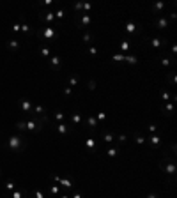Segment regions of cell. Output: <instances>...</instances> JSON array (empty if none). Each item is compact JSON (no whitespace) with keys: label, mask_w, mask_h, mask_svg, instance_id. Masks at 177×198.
<instances>
[{"label":"cell","mask_w":177,"mask_h":198,"mask_svg":"<svg viewBox=\"0 0 177 198\" xmlns=\"http://www.w3.org/2000/svg\"><path fill=\"white\" fill-rule=\"evenodd\" d=\"M165 7V2H160V4H156V7H154V11H161V9Z\"/></svg>","instance_id":"obj_30"},{"label":"cell","mask_w":177,"mask_h":198,"mask_svg":"<svg viewBox=\"0 0 177 198\" xmlns=\"http://www.w3.org/2000/svg\"><path fill=\"white\" fill-rule=\"evenodd\" d=\"M11 30H13V32H18V30H20V25H18V23H14V25H13V28H11Z\"/></svg>","instance_id":"obj_40"},{"label":"cell","mask_w":177,"mask_h":198,"mask_svg":"<svg viewBox=\"0 0 177 198\" xmlns=\"http://www.w3.org/2000/svg\"><path fill=\"white\" fill-rule=\"evenodd\" d=\"M126 32H129V34L140 32V28H138V25H135V23H126Z\"/></svg>","instance_id":"obj_12"},{"label":"cell","mask_w":177,"mask_h":198,"mask_svg":"<svg viewBox=\"0 0 177 198\" xmlns=\"http://www.w3.org/2000/svg\"><path fill=\"white\" fill-rule=\"evenodd\" d=\"M85 145H87L89 149H96V140H94V138H89V140L85 142Z\"/></svg>","instance_id":"obj_20"},{"label":"cell","mask_w":177,"mask_h":198,"mask_svg":"<svg viewBox=\"0 0 177 198\" xmlns=\"http://www.w3.org/2000/svg\"><path fill=\"white\" fill-rule=\"evenodd\" d=\"M87 120H89V126H90V129H96V128H98V120H96V117H92V115H90Z\"/></svg>","instance_id":"obj_15"},{"label":"cell","mask_w":177,"mask_h":198,"mask_svg":"<svg viewBox=\"0 0 177 198\" xmlns=\"http://www.w3.org/2000/svg\"><path fill=\"white\" fill-rule=\"evenodd\" d=\"M73 198H81V195H80V193H76L75 196H73Z\"/></svg>","instance_id":"obj_48"},{"label":"cell","mask_w":177,"mask_h":198,"mask_svg":"<svg viewBox=\"0 0 177 198\" xmlns=\"http://www.w3.org/2000/svg\"><path fill=\"white\" fill-rule=\"evenodd\" d=\"M151 43H152V46H154V48H160V46L165 43V41H161V39H158V37H156V39H152V41H151Z\"/></svg>","instance_id":"obj_22"},{"label":"cell","mask_w":177,"mask_h":198,"mask_svg":"<svg viewBox=\"0 0 177 198\" xmlns=\"http://www.w3.org/2000/svg\"><path fill=\"white\" fill-rule=\"evenodd\" d=\"M160 166H161V170L165 172V173H168V175H175V172H177V164H175V159L172 158H163L161 161H160Z\"/></svg>","instance_id":"obj_2"},{"label":"cell","mask_w":177,"mask_h":198,"mask_svg":"<svg viewBox=\"0 0 177 198\" xmlns=\"http://www.w3.org/2000/svg\"><path fill=\"white\" fill-rule=\"evenodd\" d=\"M163 66H170V60L168 58H163Z\"/></svg>","instance_id":"obj_44"},{"label":"cell","mask_w":177,"mask_h":198,"mask_svg":"<svg viewBox=\"0 0 177 198\" xmlns=\"http://www.w3.org/2000/svg\"><path fill=\"white\" fill-rule=\"evenodd\" d=\"M20 106H22V110L25 113H32V103H30L28 99H22L20 101Z\"/></svg>","instance_id":"obj_6"},{"label":"cell","mask_w":177,"mask_h":198,"mask_svg":"<svg viewBox=\"0 0 177 198\" xmlns=\"http://www.w3.org/2000/svg\"><path fill=\"white\" fill-rule=\"evenodd\" d=\"M120 48H122V50H124V51H126V50H128V48H129V44H128V41H124V43H122V44H120Z\"/></svg>","instance_id":"obj_35"},{"label":"cell","mask_w":177,"mask_h":198,"mask_svg":"<svg viewBox=\"0 0 177 198\" xmlns=\"http://www.w3.org/2000/svg\"><path fill=\"white\" fill-rule=\"evenodd\" d=\"M75 19H76V25L81 27V28H87V27L90 25V21H92L90 14H80V13L75 14Z\"/></svg>","instance_id":"obj_5"},{"label":"cell","mask_w":177,"mask_h":198,"mask_svg":"<svg viewBox=\"0 0 177 198\" xmlns=\"http://www.w3.org/2000/svg\"><path fill=\"white\" fill-rule=\"evenodd\" d=\"M60 198H71V196H69V195H64V196H60Z\"/></svg>","instance_id":"obj_49"},{"label":"cell","mask_w":177,"mask_h":198,"mask_svg":"<svg viewBox=\"0 0 177 198\" xmlns=\"http://www.w3.org/2000/svg\"><path fill=\"white\" fill-rule=\"evenodd\" d=\"M108 156H112V158H115V156H117V149H108Z\"/></svg>","instance_id":"obj_31"},{"label":"cell","mask_w":177,"mask_h":198,"mask_svg":"<svg viewBox=\"0 0 177 198\" xmlns=\"http://www.w3.org/2000/svg\"><path fill=\"white\" fill-rule=\"evenodd\" d=\"M166 25H168V19H166L165 16H161V18H160V21H158V25H156V27H158L160 30H163V28H166Z\"/></svg>","instance_id":"obj_13"},{"label":"cell","mask_w":177,"mask_h":198,"mask_svg":"<svg viewBox=\"0 0 177 198\" xmlns=\"http://www.w3.org/2000/svg\"><path fill=\"white\" fill-rule=\"evenodd\" d=\"M64 94H66V96H69V94H71V89L67 87V89H64Z\"/></svg>","instance_id":"obj_46"},{"label":"cell","mask_w":177,"mask_h":198,"mask_svg":"<svg viewBox=\"0 0 177 198\" xmlns=\"http://www.w3.org/2000/svg\"><path fill=\"white\" fill-rule=\"evenodd\" d=\"M161 111L165 113V115H172V111H174V105H172V103H165V105L161 106Z\"/></svg>","instance_id":"obj_7"},{"label":"cell","mask_w":177,"mask_h":198,"mask_svg":"<svg viewBox=\"0 0 177 198\" xmlns=\"http://www.w3.org/2000/svg\"><path fill=\"white\" fill-rule=\"evenodd\" d=\"M34 198H44V195L41 193V191H36V195H34Z\"/></svg>","instance_id":"obj_39"},{"label":"cell","mask_w":177,"mask_h":198,"mask_svg":"<svg viewBox=\"0 0 177 198\" xmlns=\"http://www.w3.org/2000/svg\"><path fill=\"white\" fill-rule=\"evenodd\" d=\"M67 85H69V89L76 87V85H78V76H71V78L67 80Z\"/></svg>","instance_id":"obj_14"},{"label":"cell","mask_w":177,"mask_h":198,"mask_svg":"<svg viewBox=\"0 0 177 198\" xmlns=\"http://www.w3.org/2000/svg\"><path fill=\"white\" fill-rule=\"evenodd\" d=\"M119 142H120V145L126 143V136H124V134H119Z\"/></svg>","instance_id":"obj_36"},{"label":"cell","mask_w":177,"mask_h":198,"mask_svg":"<svg viewBox=\"0 0 177 198\" xmlns=\"http://www.w3.org/2000/svg\"><path fill=\"white\" fill-rule=\"evenodd\" d=\"M39 36H41V39H43L44 43H50V41L57 36V32H55V28H53V27H44V28L39 32Z\"/></svg>","instance_id":"obj_4"},{"label":"cell","mask_w":177,"mask_h":198,"mask_svg":"<svg viewBox=\"0 0 177 198\" xmlns=\"http://www.w3.org/2000/svg\"><path fill=\"white\" fill-rule=\"evenodd\" d=\"M170 97H172L170 94L166 92V90H163V101H165V103H168V101H170Z\"/></svg>","instance_id":"obj_27"},{"label":"cell","mask_w":177,"mask_h":198,"mask_svg":"<svg viewBox=\"0 0 177 198\" xmlns=\"http://www.w3.org/2000/svg\"><path fill=\"white\" fill-rule=\"evenodd\" d=\"M50 193L53 195V196H55V195H59V187H57V186H51V187H50Z\"/></svg>","instance_id":"obj_29"},{"label":"cell","mask_w":177,"mask_h":198,"mask_svg":"<svg viewBox=\"0 0 177 198\" xmlns=\"http://www.w3.org/2000/svg\"><path fill=\"white\" fill-rule=\"evenodd\" d=\"M57 131H59L60 134H67V133H71L73 129H71V128H67L66 124H59V126H57Z\"/></svg>","instance_id":"obj_11"},{"label":"cell","mask_w":177,"mask_h":198,"mask_svg":"<svg viewBox=\"0 0 177 198\" xmlns=\"http://www.w3.org/2000/svg\"><path fill=\"white\" fill-rule=\"evenodd\" d=\"M50 66L57 69V67L60 66V57H57V55H51V57H50Z\"/></svg>","instance_id":"obj_9"},{"label":"cell","mask_w":177,"mask_h":198,"mask_svg":"<svg viewBox=\"0 0 177 198\" xmlns=\"http://www.w3.org/2000/svg\"><path fill=\"white\" fill-rule=\"evenodd\" d=\"M5 189H7V191H13V189H14V182H13V181L5 182Z\"/></svg>","instance_id":"obj_24"},{"label":"cell","mask_w":177,"mask_h":198,"mask_svg":"<svg viewBox=\"0 0 177 198\" xmlns=\"http://www.w3.org/2000/svg\"><path fill=\"white\" fill-rule=\"evenodd\" d=\"M80 122H81V115H80V113H75V115H73V124L78 126Z\"/></svg>","instance_id":"obj_21"},{"label":"cell","mask_w":177,"mask_h":198,"mask_svg":"<svg viewBox=\"0 0 177 198\" xmlns=\"http://www.w3.org/2000/svg\"><path fill=\"white\" fill-rule=\"evenodd\" d=\"M25 147H27V143H25V140L20 136V134H14V136L9 138V149H13V150H22V149H25Z\"/></svg>","instance_id":"obj_3"},{"label":"cell","mask_w":177,"mask_h":198,"mask_svg":"<svg viewBox=\"0 0 177 198\" xmlns=\"http://www.w3.org/2000/svg\"><path fill=\"white\" fill-rule=\"evenodd\" d=\"M55 119H57V120H62V119H64V113H62V111H57V113H55Z\"/></svg>","instance_id":"obj_32"},{"label":"cell","mask_w":177,"mask_h":198,"mask_svg":"<svg viewBox=\"0 0 177 198\" xmlns=\"http://www.w3.org/2000/svg\"><path fill=\"white\" fill-rule=\"evenodd\" d=\"M103 138H105V142L112 143V142H113V134H110V133H106V131H103Z\"/></svg>","instance_id":"obj_18"},{"label":"cell","mask_w":177,"mask_h":198,"mask_svg":"<svg viewBox=\"0 0 177 198\" xmlns=\"http://www.w3.org/2000/svg\"><path fill=\"white\" fill-rule=\"evenodd\" d=\"M126 60H128V62H131V64H135V62H137V58L131 57V55H129V57H126Z\"/></svg>","instance_id":"obj_38"},{"label":"cell","mask_w":177,"mask_h":198,"mask_svg":"<svg viewBox=\"0 0 177 198\" xmlns=\"http://www.w3.org/2000/svg\"><path fill=\"white\" fill-rule=\"evenodd\" d=\"M22 196H23V189H18L13 193V198H22Z\"/></svg>","instance_id":"obj_26"},{"label":"cell","mask_w":177,"mask_h":198,"mask_svg":"<svg viewBox=\"0 0 177 198\" xmlns=\"http://www.w3.org/2000/svg\"><path fill=\"white\" fill-rule=\"evenodd\" d=\"M90 34H85V36H83V41H85V43H90Z\"/></svg>","instance_id":"obj_37"},{"label":"cell","mask_w":177,"mask_h":198,"mask_svg":"<svg viewBox=\"0 0 177 198\" xmlns=\"http://www.w3.org/2000/svg\"><path fill=\"white\" fill-rule=\"evenodd\" d=\"M113 60H126V55H113Z\"/></svg>","instance_id":"obj_33"},{"label":"cell","mask_w":177,"mask_h":198,"mask_svg":"<svg viewBox=\"0 0 177 198\" xmlns=\"http://www.w3.org/2000/svg\"><path fill=\"white\" fill-rule=\"evenodd\" d=\"M156 129H158L156 126H149V131H151V133H156Z\"/></svg>","instance_id":"obj_45"},{"label":"cell","mask_w":177,"mask_h":198,"mask_svg":"<svg viewBox=\"0 0 177 198\" xmlns=\"http://www.w3.org/2000/svg\"><path fill=\"white\" fill-rule=\"evenodd\" d=\"M0 175H2V172H0Z\"/></svg>","instance_id":"obj_50"},{"label":"cell","mask_w":177,"mask_h":198,"mask_svg":"<svg viewBox=\"0 0 177 198\" xmlns=\"http://www.w3.org/2000/svg\"><path fill=\"white\" fill-rule=\"evenodd\" d=\"M39 53L43 55V57H51V51H50V48H41V50H39Z\"/></svg>","instance_id":"obj_19"},{"label":"cell","mask_w":177,"mask_h":198,"mask_svg":"<svg viewBox=\"0 0 177 198\" xmlns=\"http://www.w3.org/2000/svg\"><path fill=\"white\" fill-rule=\"evenodd\" d=\"M32 113L44 117V115H46V110H44V106H32Z\"/></svg>","instance_id":"obj_10"},{"label":"cell","mask_w":177,"mask_h":198,"mask_svg":"<svg viewBox=\"0 0 177 198\" xmlns=\"http://www.w3.org/2000/svg\"><path fill=\"white\" fill-rule=\"evenodd\" d=\"M137 143H145V140H143L142 136H138V134H137Z\"/></svg>","instance_id":"obj_41"},{"label":"cell","mask_w":177,"mask_h":198,"mask_svg":"<svg viewBox=\"0 0 177 198\" xmlns=\"http://www.w3.org/2000/svg\"><path fill=\"white\" fill-rule=\"evenodd\" d=\"M7 50H13V51H16L18 48H20V43H18V41L16 39H11V41H7Z\"/></svg>","instance_id":"obj_8"},{"label":"cell","mask_w":177,"mask_h":198,"mask_svg":"<svg viewBox=\"0 0 177 198\" xmlns=\"http://www.w3.org/2000/svg\"><path fill=\"white\" fill-rule=\"evenodd\" d=\"M147 198H158V196H156V195H154V193H151V195H149V196H147Z\"/></svg>","instance_id":"obj_47"},{"label":"cell","mask_w":177,"mask_h":198,"mask_svg":"<svg viewBox=\"0 0 177 198\" xmlns=\"http://www.w3.org/2000/svg\"><path fill=\"white\" fill-rule=\"evenodd\" d=\"M53 14H55V18H59V19H62V18H64V14H66V13H64V11H62V9H59V11H57V13H53Z\"/></svg>","instance_id":"obj_25"},{"label":"cell","mask_w":177,"mask_h":198,"mask_svg":"<svg viewBox=\"0 0 177 198\" xmlns=\"http://www.w3.org/2000/svg\"><path fill=\"white\" fill-rule=\"evenodd\" d=\"M149 142H151V145H152V147H156V145H158L161 140H160V136H151V138H149Z\"/></svg>","instance_id":"obj_23"},{"label":"cell","mask_w":177,"mask_h":198,"mask_svg":"<svg viewBox=\"0 0 177 198\" xmlns=\"http://www.w3.org/2000/svg\"><path fill=\"white\" fill-rule=\"evenodd\" d=\"M60 186H64V187H73V181L71 179H60Z\"/></svg>","instance_id":"obj_16"},{"label":"cell","mask_w":177,"mask_h":198,"mask_svg":"<svg viewBox=\"0 0 177 198\" xmlns=\"http://www.w3.org/2000/svg\"><path fill=\"white\" fill-rule=\"evenodd\" d=\"M89 89H90V90H94V89H96V81H94V80H90V81H89Z\"/></svg>","instance_id":"obj_34"},{"label":"cell","mask_w":177,"mask_h":198,"mask_svg":"<svg viewBox=\"0 0 177 198\" xmlns=\"http://www.w3.org/2000/svg\"><path fill=\"white\" fill-rule=\"evenodd\" d=\"M43 18H44V21H46V23H51V21L55 19V14H53V13H44Z\"/></svg>","instance_id":"obj_17"},{"label":"cell","mask_w":177,"mask_h":198,"mask_svg":"<svg viewBox=\"0 0 177 198\" xmlns=\"http://www.w3.org/2000/svg\"><path fill=\"white\" fill-rule=\"evenodd\" d=\"M44 122H48L46 115L41 117V119L36 117L34 120H27V122H16V128L20 131H34V133H37V131H41V128H43Z\"/></svg>","instance_id":"obj_1"},{"label":"cell","mask_w":177,"mask_h":198,"mask_svg":"<svg viewBox=\"0 0 177 198\" xmlns=\"http://www.w3.org/2000/svg\"><path fill=\"white\" fill-rule=\"evenodd\" d=\"M20 30H22V32H23V34H25V32H30V27H28V25H27V23H23V25H22V27H20Z\"/></svg>","instance_id":"obj_28"},{"label":"cell","mask_w":177,"mask_h":198,"mask_svg":"<svg viewBox=\"0 0 177 198\" xmlns=\"http://www.w3.org/2000/svg\"><path fill=\"white\" fill-rule=\"evenodd\" d=\"M98 119H99V120H103V119H105V113L99 111V113H98Z\"/></svg>","instance_id":"obj_43"},{"label":"cell","mask_w":177,"mask_h":198,"mask_svg":"<svg viewBox=\"0 0 177 198\" xmlns=\"http://www.w3.org/2000/svg\"><path fill=\"white\" fill-rule=\"evenodd\" d=\"M90 55H98V50H96L94 46H92V48H90Z\"/></svg>","instance_id":"obj_42"}]
</instances>
